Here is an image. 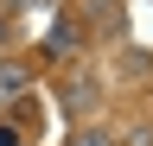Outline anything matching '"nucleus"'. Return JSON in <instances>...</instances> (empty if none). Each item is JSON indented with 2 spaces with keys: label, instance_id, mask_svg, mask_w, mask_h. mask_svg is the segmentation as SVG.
I'll return each mask as SVG.
<instances>
[{
  "label": "nucleus",
  "instance_id": "f257e3e1",
  "mask_svg": "<svg viewBox=\"0 0 153 146\" xmlns=\"http://www.w3.org/2000/svg\"><path fill=\"white\" fill-rule=\"evenodd\" d=\"M26 70H19V64H0V95H26Z\"/></svg>",
  "mask_w": 153,
  "mask_h": 146
},
{
  "label": "nucleus",
  "instance_id": "f03ea898",
  "mask_svg": "<svg viewBox=\"0 0 153 146\" xmlns=\"http://www.w3.org/2000/svg\"><path fill=\"white\" fill-rule=\"evenodd\" d=\"M51 45H57V51H70V45H76V26H70V19H57V26L45 32V51H51Z\"/></svg>",
  "mask_w": 153,
  "mask_h": 146
},
{
  "label": "nucleus",
  "instance_id": "7ed1b4c3",
  "mask_svg": "<svg viewBox=\"0 0 153 146\" xmlns=\"http://www.w3.org/2000/svg\"><path fill=\"white\" fill-rule=\"evenodd\" d=\"M76 146H108V134H83V140H76Z\"/></svg>",
  "mask_w": 153,
  "mask_h": 146
},
{
  "label": "nucleus",
  "instance_id": "20e7f679",
  "mask_svg": "<svg viewBox=\"0 0 153 146\" xmlns=\"http://www.w3.org/2000/svg\"><path fill=\"white\" fill-rule=\"evenodd\" d=\"M0 146H19V134H13V127H0Z\"/></svg>",
  "mask_w": 153,
  "mask_h": 146
},
{
  "label": "nucleus",
  "instance_id": "39448f33",
  "mask_svg": "<svg viewBox=\"0 0 153 146\" xmlns=\"http://www.w3.org/2000/svg\"><path fill=\"white\" fill-rule=\"evenodd\" d=\"M13 7H32V0H13Z\"/></svg>",
  "mask_w": 153,
  "mask_h": 146
},
{
  "label": "nucleus",
  "instance_id": "423d86ee",
  "mask_svg": "<svg viewBox=\"0 0 153 146\" xmlns=\"http://www.w3.org/2000/svg\"><path fill=\"white\" fill-rule=\"evenodd\" d=\"M0 32H7V26H0Z\"/></svg>",
  "mask_w": 153,
  "mask_h": 146
}]
</instances>
